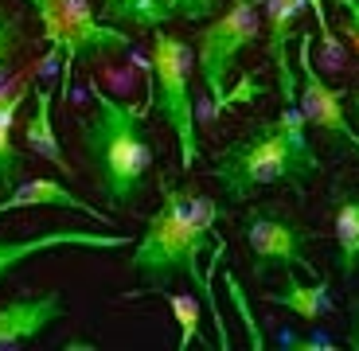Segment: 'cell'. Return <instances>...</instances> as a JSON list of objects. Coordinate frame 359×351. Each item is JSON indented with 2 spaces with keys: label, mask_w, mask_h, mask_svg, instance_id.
I'll use <instances>...</instances> for the list:
<instances>
[{
  "label": "cell",
  "mask_w": 359,
  "mask_h": 351,
  "mask_svg": "<svg viewBox=\"0 0 359 351\" xmlns=\"http://www.w3.org/2000/svg\"><path fill=\"white\" fill-rule=\"evenodd\" d=\"M137 238L121 230H43L36 238H24V242H12V238H0V281L16 270L20 261L36 258L47 250H63V246H79V250H126Z\"/></svg>",
  "instance_id": "cell-9"
},
{
  "label": "cell",
  "mask_w": 359,
  "mask_h": 351,
  "mask_svg": "<svg viewBox=\"0 0 359 351\" xmlns=\"http://www.w3.org/2000/svg\"><path fill=\"white\" fill-rule=\"evenodd\" d=\"M281 277H285V289L281 293H266V305H281L293 316H301V320H320V316H328L336 308L332 305V277L328 273L320 281H313V285H305L293 270H285Z\"/></svg>",
  "instance_id": "cell-14"
},
{
  "label": "cell",
  "mask_w": 359,
  "mask_h": 351,
  "mask_svg": "<svg viewBox=\"0 0 359 351\" xmlns=\"http://www.w3.org/2000/svg\"><path fill=\"white\" fill-rule=\"evenodd\" d=\"M243 234L246 246L254 254V273H269V270H309L305 258V242L313 238V230H305V223H297L293 215L278 207H250L243 215Z\"/></svg>",
  "instance_id": "cell-7"
},
{
  "label": "cell",
  "mask_w": 359,
  "mask_h": 351,
  "mask_svg": "<svg viewBox=\"0 0 359 351\" xmlns=\"http://www.w3.org/2000/svg\"><path fill=\"white\" fill-rule=\"evenodd\" d=\"M332 4H340L344 8V36L351 39V47L359 51V0H332Z\"/></svg>",
  "instance_id": "cell-22"
},
{
  "label": "cell",
  "mask_w": 359,
  "mask_h": 351,
  "mask_svg": "<svg viewBox=\"0 0 359 351\" xmlns=\"http://www.w3.org/2000/svg\"><path fill=\"white\" fill-rule=\"evenodd\" d=\"M24 207H63V211H79V215H90L98 219L102 226H109V215L106 211H94L82 195H74L63 180L55 176H32V180L16 184L8 195L0 199V219L12 215V211H24Z\"/></svg>",
  "instance_id": "cell-12"
},
{
  "label": "cell",
  "mask_w": 359,
  "mask_h": 351,
  "mask_svg": "<svg viewBox=\"0 0 359 351\" xmlns=\"http://www.w3.org/2000/svg\"><path fill=\"white\" fill-rule=\"evenodd\" d=\"M297 78H301V113H305V125H316L320 133L328 137H340L344 144H351L359 153V129L351 125L348 106H344V94L328 86L320 71L313 63V36H301L297 39Z\"/></svg>",
  "instance_id": "cell-8"
},
{
  "label": "cell",
  "mask_w": 359,
  "mask_h": 351,
  "mask_svg": "<svg viewBox=\"0 0 359 351\" xmlns=\"http://www.w3.org/2000/svg\"><path fill=\"white\" fill-rule=\"evenodd\" d=\"M223 215L226 211L211 195H203L196 188H176L164 176L161 207L149 215L144 234L133 242V254H129V270L141 277V289H133L129 297L164 293V285L172 277H188L191 289L199 293V301H203V308H211V320H215V332H219V351H231V332H226L215 305V285L199 266V258L219 242L215 223Z\"/></svg>",
  "instance_id": "cell-1"
},
{
  "label": "cell",
  "mask_w": 359,
  "mask_h": 351,
  "mask_svg": "<svg viewBox=\"0 0 359 351\" xmlns=\"http://www.w3.org/2000/svg\"><path fill=\"white\" fill-rule=\"evenodd\" d=\"M67 312L63 293H43V297H16L0 305V351H16L32 343L43 328H51Z\"/></svg>",
  "instance_id": "cell-10"
},
{
  "label": "cell",
  "mask_w": 359,
  "mask_h": 351,
  "mask_svg": "<svg viewBox=\"0 0 359 351\" xmlns=\"http://www.w3.org/2000/svg\"><path fill=\"white\" fill-rule=\"evenodd\" d=\"M24 90H12L8 98H0V191H12L20 184V172H24V156L12 144V121H16V109L24 102Z\"/></svg>",
  "instance_id": "cell-17"
},
{
  "label": "cell",
  "mask_w": 359,
  "mask_h": 351,
  "mask_svg": "<svg viewBox=\"0 0 359 351\" xmlns=\"http://www.w3.org/2000/svg\"><path fill=\"white\" fill-rule=\"evenodd\" d=\"M226 0H168L172 16L188 20V24H203V20L219 16V8H223Z\"/></svg>",
  "instance_id": "cell-21"
},
{
  "label": "cell",
  "mask_w": 359,
  "mask_h": 351,
  "mask_svg": "<svg viewBox=\"0 0 359 351\" xmlns=\"http://www.w3.org/2000/svg\"><path fill=\"white\" fill-rule=\"evenodd\" d=\"M20 39H24V27H20V20L12 16L4 4H0V98H4V82H8L12 55H16Z\"/></svg>",
  "instance_id": "cell-19"
},
{
  "label": "cell",
  "mask_w": 359,
  "mask_h": 351,
  "mask_svg": "<svg viewBox=\"0 0 359 351\" xmlns=\"http://www.w3.org/2000/svg\"><path fill=\"white\" fill-rule=\"evenodd\" d=\"M36 8L39 24H43V43L51 47V55L63 59L59 67V94L67 98L79 63H94L109 51H129L133 36L126 27L106 24L102 16H94L90 0H27Z\"/></svg>",
  "instance_id": "cell-5"
},
{
  "label": "cell",
  "mask_w": 359,
  "mask_h": 351,
  "mask_svg": "<svg viewBox=\"0 0 359 351\" xmlns=\"http://www.w3.org/2000/svg\"><path fill=\"white\" fill-rule=\"evenodd\" d=\"M51 102H55V94L47 90V86H36V109H32V117L24 121V144L39 156V160L55 164V168H59V176H67V180H71V176H74V164L67 160L63 144H59V137H55Z\"/></svg>",
  "instance_id": "cell-13"
},
{
  "label": "cell",
  "mask_w": 359,
  "mask_h": 351,
  "mask_svg": "<svg viewBox=\"0 0 359 351\" xmlns=\"http://www.w3.org/2000/svg\"><path fill=\"white\" fill-rule=\"evenodd\" d=\"M332 215H336V270H340V277H355V270H359V195L336 191Z\"/></svg>",
  "instance_id": "cell-15"
},
{
  "label": "cell",
  "mask_w": 359,
  "mask_h": 351,
  "mask_svg": "<svg viewBox=\"0 0 359 351\" xmlns=\"http://www.w3.org/2000/svg\"><path fill=\"white\" fill-rule=\"evenodd\" d=\"M172 320L180 324V351H188L199 340V320H203V301L199 293H168Z\"/></svg>",
  "instance_id": "cell-18"
},
{
  "label": "cell",
  "mask_w": 359,
  "mask_h": 351,
  "mask_svg": "<svg viewBox=\"0 0 359 351\" xmlns=\"http://www.w3.org/2000/svg\"><path fill=\"white\" fill-rule=\"evenodd\" d=\"M344 106H348V117H351V125L359 129V86H355V90H348V94H344Z\"/></svg>",
  "instance_id": "cell-24"
},
{
  "label": "cell",
  "mask_w": 359,
  "mask_h": 351,
  "mask_svg": "<svg viewBox=\"0 0 359 351\" xmlns=\"http://www.w3.org/2000/svg\"><path fill=\"white\" fill-rule=\"evenodd\" d=\"M348 347L359 351V297L351 301V336H348Z\"/></svg>",
  "instance_id": "cell-23"
},
{
  "label": "cell",
  "mask_w": 359,
  "mask_h": 351,
  "mask_svg": "<svg viewBox=\"0 0 359 351\" xmlns=\"http://www.w3.org/2000/svg\"><path fill=\"white\" fill-rule=\"evenodd\" d=\"M262 0H234L226 12L211 16V24L199 27L196 36V67L199 78L207 86V98H211V117L215 121L226 106H231V94H226V78H231L238 55L258 39L262 32Z\"/></svg>",
  "instance_id": "cell-6"
},
{
  "label": "cell",
  "mask_w": 359,
  "mask_h": 351,
  "mask_svg": "<svg viewBox=\"0 0 359 351\" xmlns=\"http://www.w3.org/2000/svg\"><path fill=\"white\" fill-rule=\"evenodd\" d=\"M320 172V156L305 137L301 106H281L273 121H258L246 137L231 141L219 153L211 180H219L226 203H246L258 188L285 184L305 195L309 176Z\"/></svg>",
  "instance_id": "cell-3"
},
{
  "label": "cell",
  "mask_w": 359,
  "mask_h": 351,
  "mask_svg": "<svg viewBox=\"0 0 359 351\" xmlns=\"http://www.w3.org/2000/svg\"><path fill=\"white\" fill-rule=\"evenodd\" d=\"M191 67L196 55L180 36L153 27V55H149V94H153V109L164 125L172 129L180 144V168L191 172L199 164V117H196V98H191Z\"/></svg>",
  "instance_id": "cell-4"
},
{
  "label": "cell",
  "mask_w": 359,
  "mask_h": 351,
  "mask_svg": "<svg viewBox=\"0 0 359 351\" xmlns=\"http://www.w3.org/2000/svg\"><path fill=\"white\" fill-rule=\"evenodd\" d=\"M90 98H94V113L79 125V153L102 203L109 211H126L144 191L153 168V141L144 137L153 94L144 102H117L98 82H90Z\"/></svg>",
  "instance_id": "cell-2"
},
{
  "label": "cell",
  "mask_w": 359,
  "mask_h": 351,
  "mask_svg": "<svg viewBox=\"0 0 359 351\" xmlns=\"http://www.w3.org/2000/svg\"><path fill=\"white\" fill-rule=\"evenodd\" d=\"M266 4V24H269V47L266 55L273 59L278 71V94L281 106H301V78H297V63H289V36H293L297 16L305 12L309 0H262Z\"/></svg>",
  "instance_id": "cell-11"
},
{
  "label": "cell",
  "mask_w": 359,
  "mask_h": 351,
  "mask_svg": "<svg viewBox=\"0 0 359 351\" xmlns=\"http://www.w3.org/2000/svg\"><path fill=\"white\" fill-rule=\"evenodd\" d=\"M98 16L114 27H141L153 32L172 20L168 0H98Z\"/></svg>",
  "instance_id": "cell-16"
},
{
  "label": "cell",
  "mask_w": 359,
  "mask_h": 351,
  "mask_svg": "<svg viewBox=\"0 0 359 351\" xmlns=\"http://www.w3.org/2000/svg\"><path fill=\"white\" fill-rule=\"evenodd\" d=\"M223 281H226V293H231V301H234V308H238V316L246 320V336H250V347H254V351H266L262 328H258V320H254L250 305H246V293H243V285H238V277H234V273L226 270V273H223Z\"/></svg>",
  "instance_id": "cell-20"
}]
</instances>
